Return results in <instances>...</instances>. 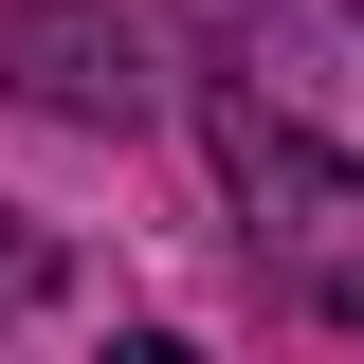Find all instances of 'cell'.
<instances>
[{"mask_svg":"<svg viewBox=\"0 0 364 364\" xmlns=\"http://www.w3.org/2000/svg\"><path fill=\"white\" fill-rule=\"evenodd\" d=\"M182 91L255 273L310 328H364V0H182Z\"/></svg>","mask_w":364,"mask_h":364,"instance_id":"6da1fadb","label":"cell"},{"mask_svg":"<svg viewBox=\"0 0 364 364\" xmlns=\"http://www.w3.org/2000/svg\"><path fill=\"white\" fill-rule=\"evenodd\" d=\"M0 91L37 109V128H146V37L109 0H0Z\"/></svg>","mask_w":364,"mask_h":364,"instance_id":"7a4b0ae2","label":"cell"}]
</instances>
